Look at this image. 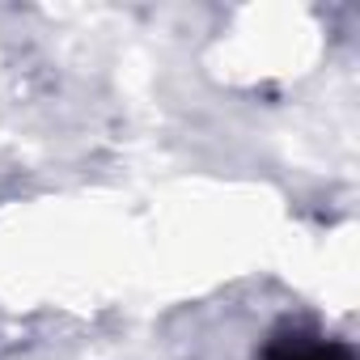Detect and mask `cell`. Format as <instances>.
<instances>
[{
    "instance_id": "6da1fadb",
    "label": "cell",
    "mask_w": 360,
    "mask_h": 360,
    "mask_svg": "<svg viewBox=\"0 0 360 360\" xmlns=\"http://www.w3.org/2000/svg\"><path fill=\"white\" fill-rule=\"evenodd\" d=\"M263 360H352V352L326 339H280L267 347Z\"/></svg>"
}]
</instances>
